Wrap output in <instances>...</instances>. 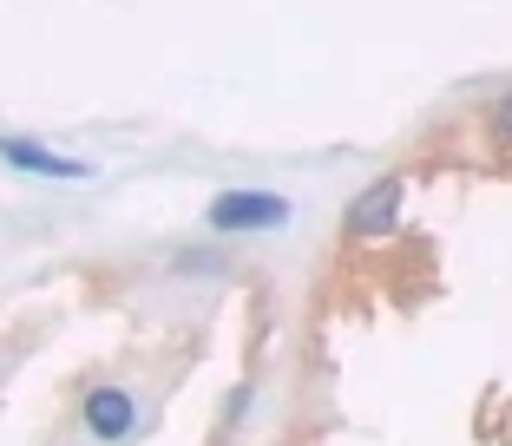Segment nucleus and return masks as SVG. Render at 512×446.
I'll return each mask as SVG.
<instances>
[{
  "mask_svg": "<svg viewBox=\"0 0 512 446\" xmlns=\"http://www.w3.org/2000/svg\"><path fill=\"white\" fill-rule=\"evenodd\" d=\"M250 401H256V387H250V381H237V387H230V401H224V420H230V427H243Z\"/></svg>",
  "mask_w": 512,
  "mask_h": 446,
  "instance_id": "6",
  "label": "nucleus"
},
{
  "mask_svg": "<svg viewBox=\"0 0 512 446\" xmlns=\"http://www.w3.org/2000/svg\"><path fill=\"white\" fill-rule=\"evenodd\" d=\"M0 158H7V171H27V178H92L86 158H60L33 138H0Z\"/></svg>",
  "mask_w": 512,
  "mask_h": 446,
  "instance_id": "4",
  "label": "nucleus"
},
{
  "mask_svg": "<svg viewBox=\"0 0 512 446\" xmlns=\"http://www.w3.org/2000/svg\"><path fill=\"white\" fill-rule=\"evenodd\" d=\"M178 276H224V256H204V250H184V256H178Z\"/></svg>",
  "mask_w": 512,
  "mask_h": 446,
  "instance_id": "5",
  "label": "nucleus"
},
{
  "mask_svg": "<svg viewBox=\"0 0 512 446\" xmlns=\"http://www.w3.org/2000/svg\"><path fill=\"white\" fill-rule=\"evenodd\" d=\"M79 420H86V433L92 440H106V446H119V440H132V427H138V394L132 387H92L86 401H79Z\"/></svg>",
  "mask_w": 512,
  "mask_h": 446,
  "instance_id": "2",
  "label": "nucleus"
},
{
  "mask_svg": "<svg viewBox=\"0 0 512 446\" xmlns=\"http://www.w3.org/2000/svg\"><path fill=\"white\" fill-rule=\"evenodd\" d=\"M289 197L276 191H224L211 197V230H283Z\"/></svg>",
  "mask_w": 512,
  "mask_h": 446,
  "instance_id": "1",
  "label": "nucleus"
},
{
  "mask_svg": "<svg viewBox=\"0 0 512 446\" xmlns=\"http://www.w3.org/2000/svg\"><path fill=\"white\" fill-rule=\"evenodd\" d=\"M394 217H401V178H381V184H368V191H355L342 230H348V243H368V237H388Z\"/></svg>",
  "mask_w": 512,
  "mask_h": 446,
  "instance_id": "3",
  "label": "nucleus"
}]
</instances>
